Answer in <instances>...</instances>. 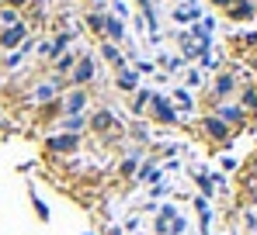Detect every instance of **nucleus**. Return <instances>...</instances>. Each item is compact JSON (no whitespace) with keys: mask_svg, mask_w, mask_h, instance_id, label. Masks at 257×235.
<instances>
[{"mask_svg":"<svg viewBox=\"0 0 257 235\" xmlns=\"http://www.w3.org/2000/svg\"><path fill=\"white\" fill-rule=\"evenodd\" d=\"M132 83H136V76H132V73H122V76H118V86H125V90L132 86Z\"/></svg>","mask_w":257,"mask_h":235,"instance_id":"obj_11","label":"nucleus"},{"mask_svg":"<svg viewBox=\"0 0 257 235\" xmlns=\"http://www.w3.org/2000/svg\"><path fill=\"white\" fill-rule=\"evenodd\" d=\"M87 124H90L94 132H111V128L118 124V121H115V114H111V111H97V114L90 118Z\"/></svg>","mask_w":257,"mask_h":235,"instance_id":"obj_6","label":"nucleus"},{"mask_svg":"<svg viewBox=\"0 0 257 235\" xmlns=\"http://www.w3.org/2000/svg\"><path fill=\"white\" fill-rule=\"evenodd\" d=\"M45 146H49V152H73V149L80 146V138H77V135H66V132H63V135H52V138H49Z\"/></svg>","mask_w":257,"mask_h":235,"instance_id":"obj_2","label":"nucleus"},{"mask_svg":"<svg viewBox=\"0 0 257 235\" xmlns=\"http://www.w3.org/2000/svg\"><path fill=\"white\" fill-rule=\"evenodd\" d=\"M21 35H25V32H21V28H14V32H7V35H4V38H0V45H4V48H11V45H14V42L21 38Z\"/></svg>","mask_w":257,"mask_h":235,"instance_id":"obj_10","label":"nucleus"},{"mask_svg":"<svg viewBox=\"0 0 257 235\" xmlns=\"http://www.w3.org/2000/svg\"><path fill=\"white\" fill-rule=\"evenodd\" d=\"M59 108H63V114H66V118L84 114V108H87V90H73V94H70V97H66Z\"/></svg>","mask_w":257,"mask_h":235,"instance_id":"obj_1","label":"nucleus"},{"mask_svg":"<svg viewBox=\"0 0 257 235\" xmlns=\"http://www.w3.org/2000/svg\"><path fill=\"white\" fill-rule=\"evenodd\" d=\"M84 124H87V118H84V114H73V118H63V121H59V132H66V135H77Z\"/></svg>","mask_w":257,"mask_h":235,"instance_id":"obj_7","label":"nucleus"},{"mask_svg":"<svg viewBox=\"0 0 257 235\" xmlns=\"http://www.w3.org/2000/svg\"><path fill=\"white\" fill-rule=\"evenodd\" d=\"M73 83H77V86H84V83H90V80H94V62H90V59H80V62H77V66H73Z\"/></svg>","mask_w":257,"mask_h":235,"instance_id":"obj_4","label":"nucleus"},{"mask_svg":"<svg viewBox=\"0 0 257 235\" xmlns=\"http://www.w3.org/2000/svg\"><path fill=\"white\" fill-rule=\"evenodd\" d=\"M150 104H153V118H157V121H164V124H167V121H177L174 108L167 104V100H164V97H153Z\"/></svg>","mask_w":257,"mask_h":235,"instance_id":"obj_5","label":"nucleus"},{"mask_svg":"<svg viewBox=\"0 0 257 235\" xmlns=\"http://www.w3.org/2000/svg\"><path fill=\"white\" fill-rule=\"evenodd\" d=\"M52 97H56V83H42L32 100H35V104H45V100H52Z\"/></svg>","mask_w":257,"mask_h":235,"instance_id":"obj_9","label":"nucleus"},{"mask_svg":"<svg viewBox=\"0 0 257 235\" xmlns=\"http://www.w3.org/2000/svg\"><path fill=\"white\" fill-rule=\"evenodd\" d=\"M0 21H4V24H14V21H18V14H14V10H4V14H0Z\"/></svg>","mask_w":257,"mask_h":235,"instance_id":"obj_12","label":"nucleus"},{"mask_svg":"<svg viewBox=\"0 0 257 235\" xmlns=\"http://www.w3.org/2000/svg\"><path fill=\"white\" fill-rule=\"evenodd\" d=\"M233 86H236V80H233V76H219V80H215V86H212V94H215V97H229Z\"/></svg>","mask_w":257,"mask_h":235,"instance_id":"obj_8","label":"nucleus"},{"mask_svg":"<svg viewBox=\"0 0 257 235\" xmlns=\"http://www.w3.org/2000/svg\"><path fill=\"white\" fill-rule=\"evenodd\" d=\"M202 128L209 132V138H215V142L229 138V124H226L222 118H205V121H202Z\"/></svg>","mask_w":257,"mask_h":235,"instance_id":"obj_3","label":"nucleus"}]
</instances>
